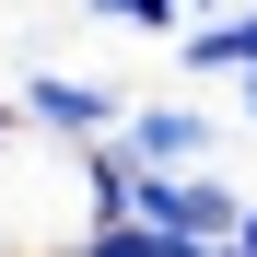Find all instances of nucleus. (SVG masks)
Returning a JSON list of instances; mask_svg holds the SVG:
<instances>
[{
	"instance_id": "f257e3e1",
	"label": "nucleus",
	"mask_w": 257,
	"mask_h": 257,
	"mask_svg": "<svg viewBox=\"0 0 257 257\" xmlns=\"http://www.w3.org/2000/svg\"><path fill=\"white\" fill-rule=\"evenodd\" d=\"M12 94H24V128H47V141H70V152L128 128V94H117L105 70H70V59H24Z\"/></svg>"
},
{
	"instance_id": "f03ea898",
	"label": "nucleus",
	"mask_w": 257,
	"mask_h": 257,
	"mask_svg": "<svg viewBox=\"0 0 257 257\" xmlns=\"http://www.w3.org/2000/svg\"><path fill=\"white\" fill-rule=\"evenodd\" d=\"M141 164H222V117L199 105V82L187 94H152V105H128V128H117Z\"/></svg>"
},
{
	"instance_id": "7ed1b4c3",
	"label": "nucleus",
	"mask_w": 257,
	"mask_h": 257,
	"mask_svg": "<svg viewBox=\"0 0 257 257\" xmlns=\"http://www.w3.org/2000/svg\"><path fill=\"white\" fill-rule=\"evenodd\" d=\"M234 70H257V0H234L210 24H176V82H234Z\"/></svg>"
},
{
	"instance_id": "20e7f679",
	"label": "nucleus",
	"mask_w": 257,
	"mask_h": 257,
	"mask_svg": "<svg viewBox=\"0 0 257 257\" xmlns=\"http://www.w3.org/2000/svg\"><path fill=\"white\" fill-rule=\"evenodd\" d=\"M70 12L82 24H117V35H164V47H176V24H187L176 0H70Z\"/></svg>"
},
{
	"instance_id": "39448f33",
	"label": "nucleus",
	"mask_w": 257,
	"mask_h": 257,
	"mask_svg": "<svg viewBox=\"0 0 257 257\" xmlns=\"http://www.w3.org/2000/svg\"><path fill=\"white\" fill-rule=\"evenodd\" d=\"M234 117H245V128H257V70H234Z\"/></svg>"
},
{
	"instance_id": "423d86ee",
	"label": "nucleus",
	"mask_w": 257,
	"mask_h": 257,
	"mask_svg": "<svg viewBox=\"0 0 257 257\" xmlns=\"http://www.w3.org/2000/svg\"><path fill=\"white\" fill-rule=\"evenodd\" d=\"M234 257H257V199H245V222H234Z\"/></svg>"
}]
</instances>
